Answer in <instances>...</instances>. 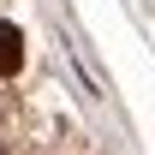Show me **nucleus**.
I'll list each match as a JSON object with an SVG mask.
<instances>
[{
	"mask_svg": "<svg viewBox=\"0 0 155 155\" xmlns=\"http://www.w3.org/2000/svg\"><path fill=\"white\" fill-rule=\"evenodd\" d=\"M18 66H24V36L12 18H0V78H12Z\"/></svg>",
	"mask_w": 155,
	"mask_h": 155,
	"instance_id": "nucleus-1",
	"label": "nucleus"
}]
</instances>
